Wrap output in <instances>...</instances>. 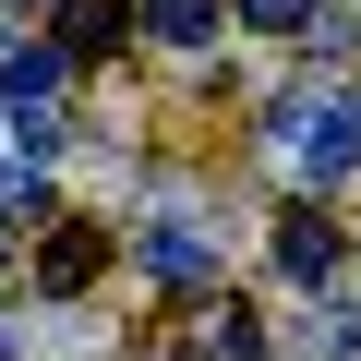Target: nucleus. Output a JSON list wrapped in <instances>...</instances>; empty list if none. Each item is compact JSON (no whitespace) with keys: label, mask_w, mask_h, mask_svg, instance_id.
Segmentation results:
<instances>
[{"label":"nucleus","mask_w":361,"mask_h":361,"mask_svg":"<svg viewBox=\"0 0 361 361\" xmlns=\"http://www.w3.org/2000/svg\"><path fill=\"white\" fill-rule=\"evenodd\" d=\"M289 169L313 180V193H325V180H349V169H361V109H325V97L289 109Z\"/></svg>","instance_id":"obj_1"},{"label":"nucleus","mask_w":361,"mask_h":361,"mask_svg":"<svg viewBox=\"0 0 361 361\" xmlns=\"http://www.w3.org/2000/svg\"><path fill=\"white\" fill-rule=\"evenodd\" d=\"M277 265H289L301 289H325V277H337V229H325L313 205H301V217H277Z\"/></svg>","instance_id":"obj_2"},{"label":"nucleus","mask_w":361,"mask_h":361,"mask_svg":"<svg viewBox=\"0 0 361 361\" xmlns=\"http://www.w3.org/2000/svg\"><path fill=\"white\" fill-rule=\"evenodd\" d=\"M97 265H109V241H97V229H49V253H37V277H49V301H73V289H85Z\"/></svg>","instance_id":"obj_3"},{"label":"nucleus","mask_w":361,"mask_h":361,"mask_svg":"<svg viewBox=\"0 0 361 361\" xmlns=\"http://www.w3.org/2000/svg\"><path fill=\"white\" fill-rule=\"evenodd\" d=\"M229 25H253V37H313V49L337 37V25H325V0H229Z\"/></svg>","instance_id":"obj_4"},{"label":"nucleus","mask_w":361,"mask_h":361,"mask_svg":"<svg viewBox=\"0 0 361 361\" xmlns=\"http://www.w3.org/2000/svg\"><path fill=\"white\" fill-rule=\"evenodd\" d=\"M121 0H61V61H97V49H121Z\"/></svg>","instance_id":"obj_5"},{"label":"nucleus","mask_w":361,"mask_h":361,"mask_svg":"<svg viewBox=\"0 0 361 361\" xmlns=\"http://www.w3.org/2000/svg\"><path fill=\"white\" fill-rule=\"evenodd\" d=\"M145 25H157L169 49H205V37L229 25V13H217V0H145Z\"/></svg>","instance_id":"obj_6"},{"label":"nucleus","mask_w":361,"mask_h":361,"mask_svg":"<svg viewBox=\"0 0 361 361\" xmlns=\"http://www.w3.org/2000/svg\"><path fill=\"white\" fill-rule=\"evenodd\" d=\"M133 253H145V277H180V289L205 277V241H193V229H145Z\"/></svg>","instance_id":"obj_7"},{"label":"nucleus","mask_w":361,"mask_h":361,"mask_svg":"<svg viewBox=\"0 0 361 361\" xmlns=\"http://www.w3.org/2000/svg\"><path fill=\"white\" fill-rule=\"evenodd\" d=\"M205 361H265V337H253V313H229V301H217V313H205Z\"/></svg>","instance_id":"obj_8"}]
</instances>
